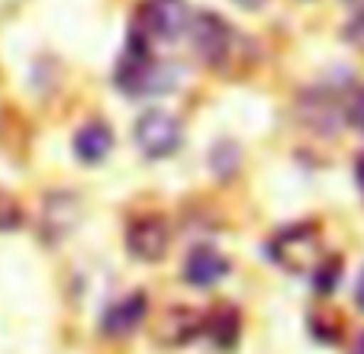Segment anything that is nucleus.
I'll list each match as a JSON object with an SVG mask.
<instances>
[{
    "label": "nucleus",
    "instance_id": "nucleus-9",
    "mask_svg": "<svg viewBox=\"0 0 364 354\" xmlns=\"http://www.w3.org/2000/svg\"><path fill=\"white\" fill-rule=\"evenodd\" d=\"M145 313H149V300L142 293H132V296H123L119 303H113L107 313H103V332L113 335V338H123V335L136 332L142 326Z\"/></svg>",
    "mask_w": 364,
    "mask_h": 354
},
{
    "label": "nucleus",
    "instance_id": "nucleus-5",
    "mask_svg": "<svg viewBox=\"0 0 364 354\" xmlns=\"http://www.w3.org/2000/svg\"><path fill=\"white\" fill-rule=\"evenodd\" d=\"M187 26H191L193 48H197V55L203 58L206 65H223V62H226L229 52H232L235 33H232V26H229L220 14L203 10V14H197L191 23H187Z\"/></svg>",
    "mask_w": 364,
    "mask_h": 354
},
{
    "label": "nucleus",
    "instance_id": "nucleus-15",
    "mask_svg": "<svg viewBox=\"0 0 364 354\" xmlns=\"http://www.w3.org/2000/svg\"><path fill=\"white\" fill-rule=\"evenodd\" d=\"M348 39L364 52V14H358V16H355V23L348 26Z\"/></svg>",
    "mask_w": 364,
    "mask_h": 354
},
{
    "label": "nucleus",
    "instance_id": "nucleus-13",
    "mask_svg": "<svg viewBox=\"0 0 364 354\" xmlns=\"http://www.w3.org/2000/svg\"><path fill=\"white\" fill-rule=\"evenodd\" d=\"M345 119H348L355 129L364 132V84L348 97V103H345Z\"/></svg>",
    "mask_w": 364,
    "mask_h": 354
},
{
    "label": "nucleus",
    "instance_id": "nucleus-14",
    "mask_svg": "<svg viewBox=\"0 0 364 354\" xmlns=\"http://www.w3.org/2000/svg\"><path fill=\"white\" fill-rule=\"evenodd\" d=\"M23 222V216H20V206L14 203L10 197H0V232H10V229H16V225Z\"/></svg>",
    "mask_w": 364,
    "mask_h": 354
},
{
    "label": "nucleus",
    "instance_id": "nucleus-10",
    "mask_svg": "<svg viewBox=\"0 0 364 354\" xmlns=\"http://www.w3.org/2000/svg\"><path fill=\"white\" fill-rule=\"evenodd\" d=\"M113 149V129L100 119H90L75 132V155L87 164H97L110 155Z\"/></svg>",
    "mask_w": 364,
    "mask_h": 354
},
{
    "label": "nucleus",
    "instance_id": "nucleus-11",
    "mask_svg": "<svg viewBox=\"0 0 364 354\" xmlns=\"http://www.w3.org/2000/svg\"><path fill=\"white\" fill-rule=\"evenodd\" d=\"M206 328H210V338L220 348H232L235 338H239V313L232 306H220L206 319Z\"/></svg>",
    "mask_w": 364,
    "mask_h": 354
},
{
    "label": "nucleus",
    "instance_id": "nucleus-8",
    "mask_svg": "<svg viewBox=\"0 0 364 354\" xmlns=\"http://www.w3.org/2000/svg\"><path fill=\"white\" fill-rule=\"evenodd\" d=\"M203 328V316L191 306H171L165 309V316L155 326V338L165 341V345H187L193 341Z\"/></svg>",
    "mask_w": 364,
    "mask_h": 354
},
{
    "label": "nucleus",
    "instance_id": "nucleus-6",
    "mask_svg": "<svg viewBox=\"0 0 364 354\" xmlns=\"http://www.w3.org/2000/svg\"><path fill=\"white\" fill-rule=\"evenodd\" d=\"M168 245H171V232H168L165 219L159 216L136 219L129 225V232H126V248L139 261H161L168 254Z\"/></svg>",
    "mask_w": 364,
    "mask_h": 354
},
{
    "label": "nucleus",
    "instance_id": "nucleus-16",
    "mask_svg": "<svg viewBox=\"0 0 364 354\" xmlns=\"http://www.w3.org/2000/svg\"><path fill=\"white\" fill-rule=\"evenodd\" d=\"M355 177H358V187H361V193H364V151L358 155V161H355Z\"/></svg>",
    "mask_w": 364,
    "mask_h": 354
},
{
    "label": "nucleus",
    "instance_id": "nucleus-12",
    "mask_svg": "<svg viewBox=\"0 0 364 354\" xmlns=\"http://www.w3.org/2000/svg\"><path fill=\"white\" fill-rule=\"evenodd\" d=\"M338 277H342V261H338V258L323 261V264H316V271H313V284H316V290L323 293V296L336 290Z\"/></svg>",
    "mask_w": 364,
    "mask_h": 354
},
{
    "label": "nucleus",
    "instance_id": "nucleus-17",
    "mask_svg": "<svg viewBox=\"0 0 364 354\" xmlns=\"http://www.w3.org/2000/svg\"><path fill=\"white\" fill-rule=\"evenodd\" d=\"M355 303L364 309V271H361V277H358V290H355Z\"/></svg>",
    "mask_w": 364,
    "mask_h": 354
},
{
    "label": "nucleus",
    "instance_id": "nucleus-1",
    "mask_svg": "<svg viewBox=\"0 0 364 354\" xmlns=\"http://www.w3.org/2000/svg\"><path fill=\"white\" fill-rule=\"evenodd\" d=\"M117 87L129 97H145L155 90H171V77L165 75V65L155 62V55L149 52V39L132 33L129 48L119 58L117 68Z\"/></svg>",
    "mask_w": 364,
    "mask_h": 354
},
{
    "label": "nucleus",
    "instance_id": "nucleus-2",
    "mask_svg": "<svg viewBox=\"0 0 364 354\" xmlns=\"http://www.w3.org/2000/svg\"><path fill=\"white\" fill-rule=\"evenodd\" d=\"M132 136H136V145L142 149L145 158H168L181 149V142H184L181 123L171 113H165V109H145V113L136 119Z\"/></svg>",
    "mask_w": 364,
    "mask_h": 354
},
{
    "label": "nucleus",
    "instance_id": "nucleus-19",
    "mask_svg": "<svg viewBox=\"0 0 364 354\" xmlns=\"http://www.w3.org/2000/svg\"><path fill=\"white\" fill-rule=\"evenodd\" d=\"M239 4H245V7H255V4H262V0H239Z\"/></svg>",
    "mask_w": 364,
    "mask_h": 354
},
{
    "label": "nucleus",
    "instance_id": "nucleus-3",
    "mask_svg": "<svg viewBox=\"0 0 364 354\" xmlns=\"http://www.w3.org/2000/svg\"><path fill=\"white\" fill-rule=\"evenodd\" d=\"M191 23L187 0H145L139 7V36L159 42H174Z\"/></svg>",
    "mask_w": 364,
    "mask_h": 354
},
{
    "label": "nucleus",
    "instance_id": "nucleus-7",
    "mask_svg": "<svg viewBox=\"0 0 364 354\" xmlns=\"http://www.w3.org/2000/svg\"><path fill=\"white\" fill-rule=\"evenodd\" d=\"M229 274V258L216 252L213 245H197L191 248L184 261V280L193 286H213Z\"/></svg>",
    "mask_w": 364,
    "mask_h": 354
},
{
    "label": "nucleus",
    "instance_id": "nucleus-18",
    "mask_svg": "<svg viewBox=\"0 0 364 354\" xmlns=\"http://www.w3.org/2000/svg\"><path fill=\"white\" fill-rule=\"evenodd\" d=\"M351 354H364V332L355 338V345H351Z\"/></svg>",
    "mask_w": 364,
    "mask_h": 354
},
{
    "label": "nucleus",
    "instance_id": "nucleus-4",
    "mask_svg": "<svg viewBox=\"0 0 364 354\" xmlns=\"http://www.w3.org/2000/svg\"><path fill=\"white\" fill-rule=\"evenodd\" d=\"M319 242H316V229L313 225H290L271 242V258L277 261L281 267L294 274H303V271H316L319 264Z\"/></svg>",
    "mask_w": 364,
    "mask_h": 354
}]
</instances>
